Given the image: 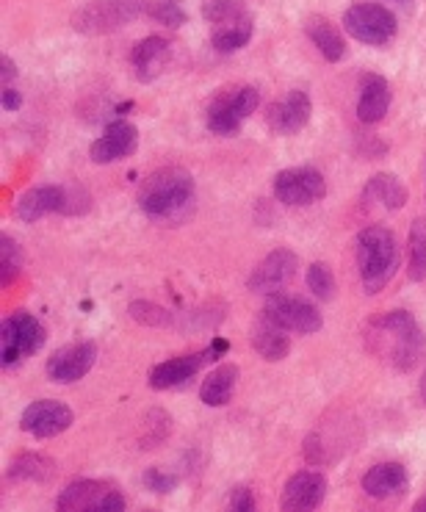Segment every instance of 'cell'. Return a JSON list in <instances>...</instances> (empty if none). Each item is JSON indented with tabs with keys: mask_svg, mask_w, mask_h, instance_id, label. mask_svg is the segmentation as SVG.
Segmentation results:
<instances>
[{
	"mask_svg": "<svg viewBox=\"0 0 426 512\" xmlns=\"http://www.w3.org/2000/svg\"><path fill=\"white\" fill-rule=\"evenodd\" d=\"M368 352L396 371H413L426 352V335L410 310H388L366 324Z\"/></svg>",
	"mask_w": 426,
	"mask_h": 512,
	"instance_id": "1",
	"label": "cell"
},
{
	"mask_svg": "<svg viewBox=\"0 0 426 512\" xmlns=\"http://www.w3.org/2000/svg\"><path fill=\"white\" fill-rule=\"evenodd\" d=\"M194 197H197V189L189 172L180 167H166L153 172L142 183L139 208L150 222L175 227L186 222V216L194 208Z\"/></svg>",
	"mask_w": 426,
	"mask_h": 512,
	"instance_id": "2",
	"label": "cell"
},
{
	"mask_svg": "<svg viewBox=\"0 0 426 512\" xmlns=\"http://www.w3.org/2000/svg\"><path fill=\"white\" fill-rule=\"evenodd\" d=\"M357 272L366 294H379L399 269V244L388 227L371 225L357 233Z\"/></svg>",
	"mask_w": 426,
	"mask_h": 512,
	"instance_id": "3",
	"label": "cell"
},
{
	"mask_svg": "<svg viewBox=\"0 0 426 512\" xmlns=\"http://www.w3.org/2000/svg\"><path fill=\"white\" fill-rule=\"evenodd\" d=\"M150 3L153 0H89L72 14L70 23L78 34H114L133 20H139L142 14H150Z\"/></svg>",
	"mask_w": 426,
	"mask_h": 512,
	"instance_id": "4",
	"label": "cell"
},
{
	"mask_svg": "<svg viewBox=\"0 0 426 512\" xmlns=\"http://www.w3.org/2000/svg\"><path fill=\"white\" fill-rule=\"evenodd\" d=\"M261 106V92L255 86L222 89L208 106V131L216 136H233L241 122L249 120Z\"/></svg>",
	"mask_w": 426,
	"mask_h": 512,
	"instance_id": "5",
	"label": "cell"
},
{
	"mask_svg": "<svg viewBox=\"0 0 426 512\" xmlns=\"http://www.w3.org/2000/svg\"><path fill=\"white\" fill-rule=\"evenodd\" d=\"M45 327L36 319L34 313L28 310H14L12 316L3 322V330H0V358H3V369L9 366H17L20 360H25L28 355H34L45 344Z\"/></svg>",
	"mask_w": 426,
	"mask_h": 512,
	"instance_id": "6",
	"label": "cell"
},
{
	"mask_svg": "<svg viewBox=\"0 0 426 512\" xmlns=\"http://www.w3.org/2000/svg\"><path fill=\"white\" fill-rule=\"evenodd\" d=\"M344 31L371 48H385L399 31L396 14L382 3H355L344 14Z\"/></svg>",
	"mask_w": 426,
	"mask_h": 512,
	"instance_id": "7",
	"label": "cell"
},
{
	"mask_svg": "<svg viewBox=\"0 0 426 512\" xmlns=\"http://www.w3.org/2000/svg\"><path fill=\"white\" fill-rule=\"evenodd\" d=\"M227 352V341L216 338L211 346H205L200 352H189V355H180V358L164 360L150 369V388L153 391H172V388H183L189 385L197 374H200L208 363L219 360Z\"/></svg>",
	"mask_w": 426,
	"mask_h": 512,
	"instance_id": "8",
	"label": "cell"
},
{
	"mask_svg": "<svg viewBox=\"0 0 426 512\" xmlns=\"http://www.w3.org/2000/svg\"><path fill=\"white\" fill-rule=\"evenodd\" d=\"M261 316H266L269 322H274L277 327H283L288 333L299 335H313L319 333L324 327V319H321V310L302 297H291V294H272L266 297V305H263Z\"/></svg>",
	"mask_w": 426,
	"mask_h": 512,
	"instance_id": "9",
	"label": "cell"
},
{
	"mask_svg": "<svg viewBox=\"0 0 426 512\" xmlns=\"http://www.w3.org/2000/svg\"><path fill=\"white\" fill-rule=\"evenodd\" d=\"M272 191L277 203L288 205V208H308V205L324 200L327 183L319 169L294 167L274 175Z\"/></svg>",
	"mask_w": 426,
	"mask_h": 512,
	"instance_id": "10",
	"label": "cell"
},
{
	"mask_svg": "<svg viewBox=\"0 0 426 512\" xmlns=\"http://www.w3.org/2000/svg\"><path fill=\"white\" fill-rule=\"evenodd\" d=\"M296 272H299V258H296V252L280 250L269 252L266 258H263L252 274H249L247 288L252 294H263V297H272V294H280L285 288L294 283Z\"/></svg>",
	"mask_w": 426,
	"mask_h": 512,
	"instance_id": "11",
	"label": "cell"
},
{
	"mask_svg": "<svg viewBox=\"0 0 426 512\" xmlns=\"http://www.w3.org/2000/svg\"><path fill=\"white\" fill-rule=\"evenodd\" d=\"M72 410L64 402L56 399H36L25 407L20 416V429L34 435L39 441L45 438H56L61 432H67L72 427Z\"/></svg>",
	"mask_w": 426,
	"mask_h": 512,
	"instance_id": "12",
	"label": "cell"
},
{
	"mask_svg": "<svg viewBox=\"0 0 426 512\" xmlns=\"http://www.w3.org/2000/svg\"><path fill=\"white\" fill-rule=\"evenodd\" d=\"M136 147H139V131H136V125H131V122L119 117V120L108 122L103 136L92 142L89 158L95 164H114V161H122V158L136 153Z\"/></svg>",
	"mask_w": 426,
	"mask_h": 512,
	"instance_id": "13",
	"label": "cell"
},
{
	"mask_svg": "<svg viewBox=\"0 0 426 512\" xmlns=\"http://www.w3.org/2000/svg\"><path fill=\"white\" fill-rule=\"evenodd\" d=\"M97 360V346L92 341H81V344L61 346L59 352H53L48 360V377L59 385H72V382L83 380Z\"/></svg>",
	"mask_w": 426,
	"mask_h": 512,
	"instance_id": "14",
	"label": "cell"
},
{
	"mask_svg": "<svg viewBox=\"0 0 426 512\" xmlns=\"http://www.w3.org/2000/svg\"><path fill=\"white\" fill-rule=\"evenodd\" d=\"M310 114H313V103H310L308 92L294 89L285 100L266 108V125L277 136H294L308 125Z\"/></svg>",
	"mask_w": 426,
	"mask_h": 512,
	"instance_id": "15",
	"label": "cell"
},
{
	"mask_svg": "<svg viewBox=\"0 0 426 512\" xmlns=\"http://www.w3.org/2000/svg\"><path fill=\"white\" fill-rule=\"evenodd\" d=\"M324 496H327V477L321 471H296L285 482L280 507L285 512H308L316 510Z\"/></svg>",
	"mask_w": 426,
	"mask_h": 512,
	"instance_id": "16",
	"label": "cell"
},
{
	"mask_svg": "<svg viewBox=\"0 0 426 512\" xmlns=\"http://www.w3.org/2000/svg\"><path fill=\"white\" fill-rule=\"evenodd\" d=\"M393 92L391 84L377 75V72H368L366 78L360 81V97H357V117L366 125H377L385 120L388 108H391Z\"/></svg>",
	"mask_w": 426,
	"mask_h": 512,
	"instance_id": "17",
	"label": "cell"
},
{
	"mask_svg": "<svg viewBox=\"0 0 426 512\" xmlns=\"http://www.w3.org/2000/svg\"><path fill=\"white\" fill-rule=\"evenodd\" d=\"M169 59H172V45L166 42L164 36H147V39H142L131 53L133 70H136V78H139L142 84L155 81V78L166 70Z\"/></svg>",
	"mask_w": 426,
	"mask_h": 512,
	"instance_id": "18",
	"label": "cell"
},
{
	"mask_svg": "<svg viewBox=\"0 0 426 512\" xmlns=\"http://www.w3.org/2000/svg\"><path fill=\"white\" fill-rule=\"evenodd\" d=\"M407 485H410V477H407V468L402 463H377L374 468H368L366 477H363L366 496L377 501L402 496Z\"/></svg>",
	"mask_w": 426,
	"mask_h": 512,
	"instance_id": "19",
	"label": "cell"
},
{
	"mask_svg": "<svg viewBox=\"0 0 426 512\" xmlns=\"http://www.w3.org/2000/svg\"><path fill=\"white\" fill-rule=\"evenodd\" d=\"M64 200H67V189L64 186H34L28 189L17 200V216L23 222H36L48 214H64Z\"/></svg>",
	"mask_w": 426,
	"mask_h": 512,
	"instance_id": "20",
	"label": "cell"
},
{
	"mask_svg": "<svg viewBox=\"0 0 426 512\" xmlns=\"http://www.w3.org/2000/svg\"><path fill=\"white\" fill-rule=\"evenodd\" d=\"M111 485L108 482H97V479H78V482H70L67 488L61 490L56 507L61 512H83V510H95L100 507V501L106 496Z\"/></svg>",
	"mask_w": 426,
	"mask_h": 512,
	"instance_id": "21",
	"label": "cell"
},
{
	"mask_svg": "<svg viewBox=\"0 0 426 512\" xmlns=\"http://www.w3.org/2000/svg\"><path fill=\"white\" fill-rule=\"evenodd\" d=\"M249 341L255 346V352L261 355L263 360L269 363H277V360H285V355L291 352V338H288V330L277 327L274 322H269L266 316H261L258 322L252 324V335Z\"/></svg>",
	"mask_w": 426,
	"mask_h": 512,
	"instance_id": "22",
	"label": "cell"
},
{
	"mask_svg": "<svg viewBox=\"0 0 426 512\" xmlns=\"http://www.w3.org/2000/svg\"><path fill=\"white\" fill-rule=\"evenodd\" d=\"M363 203L379 205L382 211H402L407 203V189L402 186V180L391 175V172H379L368 180L363 189Z\"/></svg>",
	"mask_w": 426,
	"mask_h": 512,
	"instance_id": "23",
	"label": "cell"
},
{
	"mask_svg": "<svg viewBox=\"0 0 426 512\" xmlns=\"http://www.w3.org/2000/svg\"><path fill=\"white\" fill-rule=\"evenodd\" d=\"M238 366L236 363H222L202 380L200 385V402L205 407H225L230 402V396L236 391L238 382Z\"/></svg>",
	"mask_w": 426,
	"mask_h": 512,
	"instance_id": "24",
	"label": "cell"
},
{
	"mask_svg": "<svg viewBox=\"0 0 426 512\" xmlns=\"http://www.w3.org/2000/svg\"><path fill=\"white\" fill-rule=\"evenodd\" d=\"M305 34L310 36V42L319 48V53L330 64H338V61L346 56V45L341 31L327 20V17H310L308 25H305Z\"/></svg>",
	"mask_w": 426,
	"mask_h": 512,
	"instance_id": "25",
	"label": "cell"
},
{
	"mask_svg": "<svg viewBox=\"0 0 426 512\" xmlns=\"http://www.w3.org/2000/svg\"><path fill=\"white\" fill-rule=\"evenodd\" d=\"M255 34V20H252V14L244 17V20H236V23H227V25H216L211 34V48L216 53H238L241 48H247L249 39Z\"/></svg>",
	"mask_w": 426,
	"mask_h": 512,
	"instance_id": "26",
	"label": "cell"
},
{
	"mask_svg": "<svg viewBox=\"0 0 426 512\" xmlns=\"http://www.w3.org/2000/svg\"><path fill=\"white\" fill-rule=\"evenodd\" d=\"M6 477L12 482H50L56 477V463L45 457V454H20L9 463V474Z\"/></svg>",
	"mask_w": 426,
	"mask_h": 512,
	"instance_id": "27",
	"label": "cell"
},
{
	"mask_svg": "<svg viewBox=\"0 0 426 512\" xmlns=\"http://www.w3.org/2000/svg\"><path fill=\"white\" fill-rule=\"evenodd\" d=\"M407 277L413 283L426 280V219H415L407 239Z\"/></svg>",
	"mask_w": 426,
	"mask_h": 512,
	"instance_id": "28",
	"label": "cell"
},
{
	"mask_svg": "<svg viewBox=\"0 0 426 512\" xmlns=\"http://www.w3.org/2000/svg\"><path fill=\"white\" fill-rule=\"evenodd\" d=\"M202 17L216 28V25L236 23V20H244L249 17L244 0H205L202 6Z\"/></svg>",
	"mask_w": 426,
	"mask_h": 512,
	"instance_id": "29",
	"label": "cell"
},
{
	"mask_svg": "<svg viewBox=\"0 0 426 512\" xmlns=\"http://www.w3.org/2000/svg\"><path fill=\"white\" fill-rule=\"evenodd\" d=\"M0 244H3L0 247V283H3V288H9L23 269V250L12 236H3Z\"/></svg>",
	"mask_w": 426,
	"mask_h": 512,
	"instance_id": "30",
	"label": "cell"
},
{
	"mask_svg": "<svg viewBox=\"0 0 426 512\" xmlns=\"http://www.w3.org/2000/svg\"><path fill=\"white\" fill-rule=\"evenodd\" d=\"M305 283H308L310 294L321 302H330L335 297V277H332L327 263H310Z\"/></svg>",
	"mask_w": 426,
	"mask_h": 512,
	"instance_id": "31",
	"label": "cell"
},
{
	"mask_svg": "<svg viewBox=\"0 0 426 512\" xmlns=\"http://www.w3.org/2000/svg\"><path fill=\"white\" fill-rule=\"evenodd\" d=\"M150 17L155 23L166 25V28H180L186 23V12L178 0H153L150 3Z\"/></svg>",
	"mask_w": 426,
	"mask_h": 512,
	"instance_id": "32",
	"label": "cell"
},
{
	"mask_svg": "<svg viewBox=\"0 0 426 512\" xmlns=\"http://www.w3.org/2000/svg\"><path fill=\"white\" fill-rule=\"evenodd\" d=\"M142 482L144 488L150 490V493H155V496H166V493H172V490L178 488L180 477L178 474H166L161 468H147Z\"/></svg>",
	"mask_w": 426,
	"mask_h": 512,
	"instance_id": "33",
	"label": "cell"
},
{
	"mask_svg": "<svg viewBox=\"0 0 426 512\" xmlns=\"http://www.w3.org/2000/svg\"><path fill=\"white\" fill-rule=\"evenodd\" d=\"M128 313L139 324H150V327H164V324H169V310L158 308L153 302H133Z\"/></svg>",
	"mask_w": 426,
	"mask_h": 512,
	"instance_id": "34",
	"label": "cell"
},
{
	"mask_svg": "<svg viewBox=\"0 0 426 512\" xmlns=\"http://www.w3.org/2000/svg\"><path fill=\"white\" fill-rule=\"evenodd\" d=\"M67 200H64V216H81L92 208V197L83 186H64Z\"/></svg>",
	"mask_w": 426,
	"mask_h": 512,
	"instance_id": "35",
	"label": "cell"
},
{
	"mask_svg": "<svg viewBox=\"0 0 426 512\" xmlns=\"http://www.w3.org/2000/svg\"><path fill=\"white\" fill-rule=\"evenodd\" d=\"M227 507L233 512H249L255 507V496H252V490L247 485H238L227 493Z\"/></svg>",
	"mask_w": 426,
	"mask_h": 512,
	"instance_id": "36",
	"label": "cell"
},
{
	"mask_svg": "<svg viewBox=\"0 0 426 512\" xmlns=\"http://www.w3.org/2000/svg\"><path fill=\"white\" fill-rule=\"evenodd\" d=\"M117 510H125V496L111 488L106 496H103V501H100L97 512H117Z\"/></svg>",
	"mask_w": 426,
	"mask_h": 512,
	"instance_id": "37",
	"label": "cell"
},
{
	"mask_svg": "<svg viewBox=\"0 0 426 512\" xmlns=\"http://www.w3.org/2000/svg\"><path fill=\"white\" fill-rule=\"evenodd\" d=\"M20 106H23V97H20V92L12 89V86H3V108H6V111H17Z\"/></svg>",
	"mask_w": 426,
	"mask_h": 512,
	"instance_id": "38",
	"label": "cell"
},
{
	"mask_svg": "<svg viewBox=\"0 0 426 512\" xmlns=\"http://www.w3.org/2000/svg\"><path fill=\"white\" fill-rule=\"evenodd\" d=\"M0 67H3V86H9V81L17 78V64H14L9 56H3V59H0Z\"/></svg>",
	"mask_w": 426,
	"mask_h": 512,
	"instance_id": "39",
	"label": "cell"
},
{
	"mask_svg": "<svg viewBox=\"0 0 426 512\" xmlns=\"http://www.w3.org/2000/svg\"><path fill=\"white\" fill-rule=\"evenodd\" d=\"M391 3H396V6H402V9H407V12H410V9H413L415 0H391Z\"/></svg>",
	"mask_w": 426,
	"mask_h": 512,
	"instance_id": "40",
	"label": "cell"
},
{
	"mask_svg": "<svg viewBox=\"0 0 426 512\" xmlns=\"http://www.w3.org/2000/svg\"><path fill=\"white\" fill-rule=\"evenodd\" d=\"M413 510H415V512H426V496H424V499H418V501H415V504H413Z\"/></svg>",
	"mask_w": 426,
	"mask_h": 512,
	"instance_id": "41",
	"label": "cell"
},
{
	"mask_svg": "<svg viewBox=\"0 0 426 512\" xmlns=\"http://www.w3.org/2000/svg\"><path fill=\"white\" fill-rule=\"evenodd\" d=\"M421 396H424V402H426V371H424V377H421Z\"/></svg>",
	"mask_w": 426,
	"mask_h": 512,
	"instance_id": "42",
	"label": "cell"
}]
</instances>
